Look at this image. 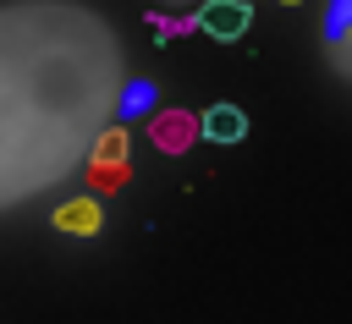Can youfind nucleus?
<instances>
[{
  "instance_id": "f257e3e1",
  "label": "nucleus",
  "mask_w": 352,
  "mask_h": 324,
  "mask_svg": "<svg viewBox=\"0 0 352 324\" xmlns=\"http://www.w3.org/2000/svg\"><path fill=\"white\" fill-rule=\"evenodd\" d=\"M126 143H132L126 126H104V132H99V143L88 148V187H94V192H121V187L132 181Z\"/></svg>"
},
{
  "instance_id": "f03ea898",
  "label": "nucleus",
  "mask_w": 352,
  "mask_h": 324,
  "mask_svg": "<svg viewBox=\"0 0 352 324\" xmlns=\"http://www.w3.org/2000/svg\"><path fill=\"white\" fill-rule=\"evenodd\" d=\"M148 137H154L160 154H187V148L198 143V115L182 110V104H170V110H160V115L148 121Z\"/></svg>"
},
{
  "instance_id": "7ed1b4c3",
  "label": "nucleus",
  "mask_w": 352,
  "mask_h": 324,
  "mask_svg": "<svg viewBox=\"0 0 352 324\" xmlns=\"http://www.w3.org/2000/svg\"><path fill=\"white\" fill-rule=\"evenodd\" d=\"M192 22H198V33H209V38H242L248 22H253V11H248V0H209Z\"/></svg>"
},
{
  "instance_id": "20e7f679",
  "label": "nucleus",
  "mask_w": 352,
  "mask_h": 324,
  "mask_svg": "<svg viewBox=\"0 0 352 324\" xmlns=\"http://www.w3.org/2000/svg\"><path fill=\"white\" fill-rule=\"evenodd\" d=\"M198 132H204L209 143H236V137L248 132V115H242L236 104H209V110L198 115Z\"/></svg>"
},
{
  "instance_id": "39448f33",
  "label": "nucleus",
  "mask_w": 352,
  "mask_h": 324,
  "mask_svg": "<svg viewBox=\"0 0 352 324\" xmlns=\"http://www.w3.org/2000/svg\"><path fill=\"white\" fill-rule=\"evenodd\" d=\"M99 220H104V214H99V203H94L88 192H82V198H66V203L55 209V231H72V236H94Z\"/></svg>"
},
{
  "instance_id": "423d86ee",
  "label": "nucleus",
  "mask_w": 352,
  "mask_h": 324,
  "mask_svg": "<svg viewBox=\"0 0 352 324\" xmlns=\"http://www.w3.org/2000/svg\"><path fill=\"white\" fill-rule=\"evenodd\" d=\"M280 5H302V0H280Z\"/></svg>"
}]
</instances>
